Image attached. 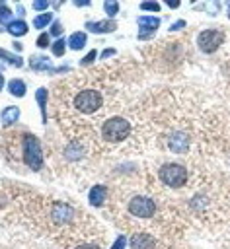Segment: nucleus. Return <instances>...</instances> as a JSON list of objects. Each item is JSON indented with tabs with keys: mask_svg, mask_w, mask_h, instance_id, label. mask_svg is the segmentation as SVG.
I'll use <instances>...</instances> for the list:
<instances>
[{
	"mask_svg": "<svg viewBox=\"0 0 230 249\" xmlns=\"http://www.w3.org/2000/svg\"><path fill=\"white\" fill-rule=\"evenodd\" d=\"M129 132H131V124L123 117H111L101 126V136L105 142H121L129 136Z\"/></svg>",
	"mask_w": 230,
	"mask_h": 249,
	"instance_id": "nucleus-1",
	"label": "nucleus"
},
{
	"mask_svg": "<svg viewBox=\"0 0 230 249\" xmlns=\"http://www.w3.org/2000/svg\"><path fill=\"white\" fill-rule=\"evenodd\" d=\"M101 103H103V97L94 88H86V89L78 91L76 97H74V107L80 113H84V115H92V113L99 111L101 109Z\"/></svg>",
	"mask_w": 230,
	"mask_h": 249,
	"instance_id": "nucleus-2",
	"label": "nucleus"
},
{
	"mask_svg": "<svg viewBox=\"0 0 230 249\" xmlns=\"http://www.w3.org/2000/svg\"><path fill=\"white\" fill-rule=\"evenodd\" d=\"M158 175H160V181L172 189H179L187 183V169L179 163H164Z\"/></svg>",
	"mask_w": 230,
	"mask_h": 249,
	"instance_id": "nucleus-3",
	"label": "nucleus"
},
{
	"mask_svg": "<svg viewBox=\"0 0 230 249\" xmlns=\"http://www.w3.org/2000/svg\"><path fill=\"white\" fill-rule=\"evenodd\" d=\"M21 146H23V161L27 163V167L33 169V171L41 169V165H43V154H41L39 140L35 136L27 134L23 138V144Z\"/></svg>",
	"mask_w": 230,
	"mask_h": 249,
	"instance_id": "nucleus-4",
	"label": "nucleus"
},
{
	"mask_svg": "<svg viewBox=\"0 0 230 249\" xmlns=\"http://www.w3.org/2000/svg\"><path fill=\"white\" fill-rule=\"evenodd\" d=\"M154 212H156V204L148 196L138 195V196H133L129 200V214H133L136 218H152Z\"/></svg>",
	"mask_w": 230,
	"mask_h": 249,
	"instance_id": "nucleus-5",
	"label": "nucleus"
},
{
	"mask_svg": "<svg viewBox=\"0 0 230 249\" xmlns=\"http://www.w3.org/2000/svg\"><path fill=\"white\" fill-rule=\"evenodd\" d=\"M222 41H224V33L220 29H205L197 37V43L203 53H214L222 45Z\"/></svg>",
	"mask_w": 230,
	"mask_h": 249,
	"instance_id": "nucleus-6",
	"label": "nucleus"
},
{
	"mask_svg": "<svg viewBox=\"0 0 230 249\" xmlns=\"http://www.w3.org/2000/svg\"><path fill=\"white\" fill-rule=\"evenodd\" d=\"M51 218H53V222H57V224H68V222H72V218H74V210H72V206L66 204V202H55L53 208H51Z\"/></svg>",
	"mask_w": 230,
	"mask_h": 249,
	"instance_id": "nucleus-7",
	"label": "nucleus"
},
{
	"mask_svg": "<svg viewBox=\"0 0 230 249\" xmlns=\"http://www.w3.org/2000/svg\"><path fill=\"white\" fill-rule=\"evenodd\" d=\"M170 148H172V152H175V154H185L187 150H189V136L185 134V132H173L172 136H170Z\"/></svg>",
	"mask_w": 230,
	"mask_h": 249,
	"instance_id": "nucleus-8",
	"label": "nucleus"
},
{
	"mask_svg": "<svg viewBox=\"0 0 230 249\" xmlns=\"http://www.w3.org/2000/svg\"><path fill=\"white\" fill-rule=\"evenodd\" d=\"M133 249H154V239L148 233H134L131 237Z\"/></svg>",
	"mask_w": 230,
	"mask_h": 249,
	"instance_id": "nucleus-9",
	"label": "nucleus"
},
{
	"mask_svg": "<svg viewBox=\"0 0 230 249\" xmlns=\"http://www.w3.org/2000/svg\"><path fill=\"white\" fill-rule=\"evenodd\" d=\"M117 25H115V21H111V19H105V21H88L86 23V29L88 31H94V33H109V31H113Z\"/></svg>",
	"mask_w": 230,
	"mask_h": 249,
	"instance_id": "nucleus-10",
	"label": "nucleus"
},
{
	"mask_svg": "<svg viewBox=\"0 0 230 249\" xmlns=\"http://www.w3.org/2000/svg\"><path fill=\"white\" fill-rule=\"evenodd\" d=\"M105 196H107V189L103 187V185H96V187H92V191H90V204H94V206H99V204H103L105 202Z\"/></svg>",
	"mask_w": 230,
	"mask_h": 249,
	"instance_id": "nucleus-11",
	"label": "nucleus"
},
{
	"mask_svg": "<svg viewBox=\"0 0 230 249\" xmlns=\"http://www.w3.org/2000/svg\"><path fill=\"white\" fill-rule=\"evenodd\" d=\"M138 25L142 27V31L152 33V31H156L160 27V18H156V16H140L138 18Z\"/></svg>",
	"mask_w": 230,
	"mask_h": 249,
	"instance_id": "nucleus-12",
	"label": "nucleus"
},
{
	"mask_svg": "<svg viewBox=\"0 0 230 249\" xmlns=\"http://www.w3.org/2000/svg\"><path fill=\"white\" fill-rule=\"evenodd\" d=\"M19 119V109L18 107H6L4 111H2V123L4 124H14L16 121Z\"/></svg>",
	"mask_w": 230,
	"mask_h": 249,
	"instance_id": "nucleus-13",
	"label": "nucleus"
},
{
	"mask_svg": "<svg viewBox=\"0 0 230 249\" xmlns=\"http://www.w3.org/2000/svg\"><path fill=\"white\" fill-rule=\"evenodd\" d=\"M8 31L12 33V35H25L27 33V23L23 21V19H16V21H10L8 23Z\"/></svg>",
	"mask_w": 230,
	"mask_h": 249,
	"instance_id": "nucleus-14",
	"label": "nucleus"
},
{
	"mask_svg": "<svg viewBox=\"0 0 230 249\" xmlns=\"http://www.w3.org/2000/svg\"><path fill=\"white\" fill-rule=\"evenodd\" d=\"M35 99H37V103H39V109H41V115H43V123H45V121H47V89H45V88L37 89Z\"/></svg>",
	"mask_w": 230,
	"mask_h": 249,
	"instance_id": "nucleus-15",
	"label": "nucleus"
},
{
	"mask_svg": "<svg viewBox=\"0 0 230 249\" xmlns=\"http://www.w3.org/2000/svg\"><path fill=\"white\" fill-rule=\"evenodd\" d=\"M8 89H10V93L16 95V97H23V95H25V84H23L21 80H12L10 86H8Z\"/></svg>",
	"mask_w": 230,
	"mask_h": 249,
	"instance_id": "nucleus-16",
	"label": "nucleus"
},
{
	"mask_svg": "<svg viewBox=\"0 0 230 249\" xmlns=\"http://www.w3.org/2000/svg\"><path fill=\"white\" fill-rule=\"evenodd\" d=\"M84 43H86V33H74V35L68 39V47H70V49H74V51L82 49V47H84Z\"/></svg>",
	"mask_w": 230,
	"mask_h": 249,
	"instance_id": "nucleus-17",
	"label": "nucleus"
},
{
	"mask_svg": "<svg viewBox=\"0 0 230 249\" xmlns=\"http://www.w3.org/2000/svg\"><path fill=\"white\" fill-rule=\"evenodd\" d=\"M51 19H53V16H51V14H39V16H35L33 25H35L37 29H41V27H45L47 23H51Z\"/></svg>",
	"mask_w": 230,
	"mask_h": 249,
	"instance_id": "nucleus-18",
	"label": "nucleus"
},
{
	"mask_svg": "<svg viewBox=\"0 0 230 249\" xmlns=\"http://www.w3.org/2000/svg\"><path fill=\"white\" fill-rule=\"evenodd\" d=\"M103 10L107 16H115L119 12V2L117 0H105L103 2Z\"/></svg>",
	"mask_w": 230,
	"mask_h": 249,
	"instance_id": "nucleus-19",
	"label": "nucleus"
},
{
	"mask_svg": "<svg viewBox=\"0 0 230 249\" xmlns=\"http://www.w3.org/2000/svg\"><path fill=\"white\" fill-rule=\"evenodd\" d=\"M29 60H31V66H33V68H49V60H47L45 56H35V54H33Z\"/></svg>",
	"mask_w": 230,
	"mask_h": 249,
	"instance_id": "nucleus-20",
	"label": "nucleus"
},
{
	"mask_svg": "<svg viewBox=\"0 0 230 249\" xmlns=\"http://www.w3.org/2000/svg\"><path fill=\"white\" fill-rule=\"evenodd\" d=\"M0 58H6V60L12 62L14 66H21V64H23V60H21L19 56H14V54H10V53H6V51H2V49H0Z\"/></svg>",
	"mask_w": 230,
	"mask_h": 249,
	"instance_id": "nucleus-21",
	"label": "nucleus"
},
{
	"mask_svg": "<svg viewBox=\"0 0 230 249\" xmlns=\"http://www.w3.org/2000/svg\"><path fill=\"white\" fill-rule=\"evenodd\" d=\"M53 54L55 56H62L64 54V41L62 39H58L57 43H53Z\"/></svg>",
	"mask_w": 230,
	"mask_h": 249,
	"instance_id": "nucleus-22",
	"label": "nucleus"
},
{
	"mask_svg": "<svg viewBox=\"0 0 230 249\" xmlns=\"http://www.w3.org/2000/svg\"><path fill=\"white\" fill-rule=\"evenodd\" d=\"M140 10H148V12H160V4L158 2H142Z\"/></svg>",
	"mask_w": 230,
	"mask_h": 249,
	"instance_id": "nucleus-23",
	"label": "nucleus"
},
{
	"mask_svg": "<svg viewBox=\"0 0 230 249\" xmlns=\"http://www.w3.org/2000/svg\"><path fill=\"white\" fill-rule=\"evenodd\" d=\"M49 6V0H33V10H45Z\"/></svg>",
	"mask_w": 230,
	"mask_h": 249,
	"instance_id": "nucleus-24",
	"label": "nucleus"
},
{
	"mask_svg": "<svg viewBox=\"0 0 230 249\" xmlns=\"http://www.w3.org/2000/svg\"><path fill=\"white\" fill-rule=\"evenodd\" d=\"M96 54H97V51H90V53H88V54H86V56H84L80 62H82V64H90V62L96 58Z\"/></svg>",
	"mask_w": 230,
	"mask_h": 249,
	"instance_id": "nucleus-25",
	"label": "nucleus"
},
{
	"mask_svg": "<svg viewBox=\"0 0 230 249\" xmlns=\"http://www.w3.org/2000/svg\"><path fill=\"white\" fill-rule=\"evenodd\" d=\"M125 243H127V237H125V235H121V237H117V241L113 243V247H111V249H123V247H125Z\"/></svg>",
	"mask_w": 230,
	"mask_h": 249,
	"instance_id": "nucleus-26",
	"label": "nucleus"
},
{
	"mask_svg": "<svg viewBox=\"0 0 230 249\" xmlns=\"http://www.w3.org/2000/svg\"><path fill=\"white\" fill-rule=\"evenodd\" d=\"M37 45H39V47H47V45H49V33H43V35L37 39Z\"/></svg>",
	"mask_w": 230,
	"mask_h": 249,
	"instance_id": "nucleus-27",
	"label": "nucleus"
},
{
	"mask_svg": "<svg viewBox=\"0 0 230 249\" xmlns=\"http://www.w3.org/2000/svg\"><path fill=\"white\" fill-rule=\"evenodd\" d=\"M8 16H10V10L6 6H2V0H0V19L4 21V19H8Z\"/></svg>",
	"mask_w": 230,
	"mask_h": 249,
	"instance_id": "nucleus-28",
	"label": "nucleus"
},
{
	"mask_svg": "<svg viewBox=\"0 0 230 249\" xmlns=\"http://www.w3.org/2000/svg\"><path fill=\"white\" fill-rule=\"evenodd\" d=\"M62 33V25L58 23V21H55V25H53V29H51V35H60Z\"/></svg>",
	"mask_w": 230,
	"mask_h": 249,
	"instance_id": "nucleus-29",
	"label": "nucleus"
},
{
	"mask_svg": "<svg viewBox=\"0 0 230 249\" xmlns=\"http://www.w3.org/2000/svg\"><path fill=\"white\" fill-rule=\"evenodd\" d=\"M166 4H168L170 8H179L181 2H179V0H166Z\"/></svg>",
	"mask_w": 230,
	"mask_h": 249,
	"instance_id": "nucleus-30",
	"label": "nucleus"
},
{
	"mask_svg": "<svg viewBox=\"0 0 230 249\" xmlns=\"http://www.w3.org/2000/svg\"><path fill=\"white\" fill-rule=\"evenodd\" d=\"M185 25V21H177V23H173L172 27H170V31H175V29H181Z\"/></svg>",
	"mask_w": 230,
	"mask_h": 249,
	"instance_id": "nucleus-31",
	"label": "nucleus"
},
{
	"mask_svg": "<svg viewBox=\"0 0 230 249\" xmlns=\"http://www.w3.org/2000/svg\"><path fill=\"white\" fill-rule=\"evenodd\" d=\"M76 6H90V0H74Z\"/></svg>",
	"mask_w": 230,
	"mask_h": 249,
	"instance_id": "nucleus-32",
	"label": "nucleus"
},
{
	"mask_svg": "<svg viewBox=\"0 0 230 249\" xmlns=\"http://www.w3.org/2000/svg\"><path fill=\"white\" fill-rule=\"evenodd\" d=\"M76 249H99V247H96V245H78Z\"/></svg>",
	"mask_w": 230,
	"mask_h": 249,
	"instance_id": "nucleus-33",
	"label": "nucleus"
},
{
	"mask_svg": "<svg viewBox=\"0 0 230 249\" xmlns=\"http://www.w3.org/2000/svg\"><path fill=\"white\" fill-rule=\"evenodd\" d=\"M113 53H115V51H111V49H107V51H105V53L101 54V58H107V56H111Z\"/></svg>",
	"mask_w": 230,
	"mask_h": 249,
	"instance_id": "nucleus-34",
	"label": "nucleus"
},
{
	"mask_svg": "<svg viewBox=\"0 0 230 249\" xmlns=\"http://www.w3.org/2000/svg\"><path fill=\"white\" fill-rule=\"evenodd\" d=\"M62 2H64V0H53V6H55V8H58Z\"/></svg>",
	"mask_w": 230,
	"mask_h": 249,
	"instance_id": "nucleus-35",
	"label": "nucleus"
},
{
	"mask_svg": "<svg viewBox=\"0 0 230 249\" xmlns=\"http://www.w3.org/2000/svg\"><path fill=\"white\" fill-rule=\"evenodd\" d=\"M2 86H4V76L0 74V89H2Z\"/></svg>",
	"mask_w": 230,
	"mask_h": 249,
	"instance_id": "nucleus-36",
	"label": "nucleus"
},
{
	"mask_svg": "<svg viewBox=\"0 0 230 249\" xmlns=\"http://www.w3.org/2000/svg\"><path fill=\"white\" fill-rule=\"evenodd\" d=\"M226 4H228V16H230V0H226Z\"/></svg>",
	"mask_w": 230,
	"mask_h": 249,
	"instance_id": "nucleus-37",
	"label": "nucleus"
},
{
	"mask_svg": "<svg viewBox=\"0 0 230 249\" xmlns=\"http://www.w3.org/2000/svg\"><path fill=\"white\" fill-rule=\"evenodd\" d=\"M191 2H195V0H191Z\"/></svg>",
	"mask_w": 230,
	"mask_h": 249,
	"instance_id": "nucleus-38",
	"label": "nucleus"
}]
</instances>
